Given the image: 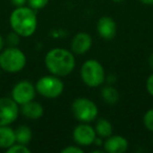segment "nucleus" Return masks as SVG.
Wrapping results in <instances>:
<instances>
[{
  "label": "nucleus",
  "mask_w": 153,
  "mask_h": 153,
  "mask_svg": "<svg viewBox=\"0 0 153 153\" xmlns=\"http://www.w3.org/2000/svg\"><path fill=\"white\" fill-rule=\"evenodd\" d=\"M10 24L13 32L20 37H30L37 30L36 13L30 7H18L12 12Z\"/></svg>",
  "instance_id": "2"
},
{
  "label": "nucleus",
  "mask_w": 153,
  "mask_h": 153,
  "mask_svg": "<svg viewBox=\"0 0 153 153\" xmlns=\"http://www.w3.org/2000/svg\"><path fill=\"white\" fill-rule=\"evenodd\" d=\"M97 134L100 137H109L112 134V125L109 121H107L106 119H100L98 120L94 127Z\"/></svg>",
  "instance_id": "15"
},
{
  "label": "nucleus",
  "mask_w": 153,
  "mask_h": 153,
  "mask_svg": "<svg viewBox=\"0 0 153 153\" xmlns=\"http://www.w3.org/2000/svg\"><path fill=\"white\" fill-rule=\"evenodd\" d=\"M26 64V57L21 49L11 46L0 53V68L7 72L21 71Z\"/></svg>",
  "instance_id": "3"
},
{
  "label": "nucleus",
  "mask_w": 153,
  "mask_h": 153,
  "mask_svg": "<svg viewBox=\"0 0 153 153\" xmlns=\"http://www.w3.org/2000/svg\"><path fill=\"white\" fill-rule=\"evenodd\" d=\"M0 69H1V68H0ZM0 72H1V70H0Z\"/></svg>",
  "instance_id": "29"
},
{
  "label": "nucleus",
  "mask_w": 153,
  "mask_h": 153,
  "mask_svg": "<svg viewBox=\"0 0 153 153\" xmlns=\"http://www.w3.org/2000/svg\"><path fill=\"white\" fill-rule=\"evenodd\" d=\"M113 2H123L124 0H112Z\"/></svg>",
  "instance_id": "28"
},
{
  "label": "nucleus",
  "mask_w": 153,
  "mask_h": 153,
  "mask_svg": "<svg viewBox=\"0 0 153 153\" xmlns=\"http://www.w3.org/2000/svg\"><path fill=\"white\" fill-rule=\"evenodd\" d=\"M127 149L128 140L121 135H110L104 143V150L107 153H124Z\"/></svg>",
  "instance_id": "12"
},
{
  "label": "nucleus",
  "mask_w": 153,
  "mask_h": 153,
  "mask_svg": "<svg viewBox=\"0 0 153 153\" xmlns=\"http://www.w3.org/2000/svg\"><path fill=\"white\" fill-rule=\"evenodd\" d=\"M15 134H16V143H19V144H23V145H27L30 142L33 136L32 130L30 129V127L24 125L18 127L15 130Z\"/></svg>",
  "instance_id": "16"
},
{
  "label": "nucleus",
  "mask_w": 153,
  "mask_h": 153,
  "mask_svg": "<svg viewBox=\"0 0 153 153\" xmlns=\"http://www.w3.org/2000/svg\"><path fill=\"white\" fill-rule=\"evenodd\" d=\"M7 41L11 46H16L18 44V42H19V35L16 34L15 32L13 34H9L7 35Z\"/></svg>",
  "instance_id": "21"
},
{
  "label": "nucleus",
  "mask_w": 153,
  "mask_h": 153,
  "mask_svg": "<svg viewBox=\"0 0 153 153\" xmlns=\"http://www.w3.org/2000/svg\"><path fill=\"white\" fill-rule=\"evenodd\" d=\"M146 88H147V91L149 92V94H151L153 97V74H150L149 78L147 79Z\"/></svg>",
  "instance_id": "23"
},
{
  "label": "nucleus",
  "mask_w": 153,
  "mask_h": 153,
  "mask_svg": "<svg viewBox=\"0 0 153 153\" xmlns=\"http://www.w3.org/2000/svg\"><path fill=\"white\" fill-rule=\"evenodd\" d=\"M143 4L146 5H153V0H140Z\"/></svg>",
  "instance_id": "25"
},
{
  "label": "nucleus",
  "mask_w": 153,
  "mask_h": 153,
  "mask_svg": "<svg viewBox=\"0 0 153 153\" xmlns=\"http://www.w3.org/2000/svg\"><path fill=\"white\" fill-rule=\"evenodd\" d=\"M92 44V38L87 33H78L74 35L71 41V51L76 55H84L90 49Z\"/></svg>",
  "instance_id": "11"
},
{
  "label": "nucleus",
  "mask_w": 153,
  "mask_h": 153,
  "mask_svg": "<svg viewBox=\"0 0 153 153\" xmlns=\"http://www.w3.org/2000/svg\"><path fill=\"white\" fill-rule=\"evenodd\" d=\"M45 66L51 74L57 76H66L74 69L76 60L72 53L65 48L56 47L45 56Z\"/></svg>",
  "instance_id": "1"
},
{
  "label": "nucleus",
  "mask_w": 153,
  "mask_h": 153,
  "mask_svg": "<svg viewBox=\"0 0 153 153\" xmlns=\"http://www.w3.org/2000/svg\"><path fill=\"white\" fill-rule=\"evenodd\" d=\"M3 46H4V40H3L2 36H1V35H0V51H2Z\"/></svg>",
  "instance_id": "27"
},
{
  "label": "nucleus",
  "mask_w": 153,
  "mask_h": 153,
  "mask_svg": "<svg viewBox=\"0 0 153 153\" xmlns=\"http://www.w3.org/2000/svg\"><path fill=\"white\" fill-rule=\"evenodd\" d=\"M62 153H83V149H81L78 146H69L62 149Z\"/></svg>",
  "instance_id": "22"
},
{
  "label": "nucleus",
  "mask_w": 153,
  "mask_h": 153,
  "mask_svg": "<svg viewBox=\"0 0 153 153\" xmlns=\"http://www.w3.org/2000/svg\"><path fill=\"white\" fill-rule=\"evenodd\" d=\"M7 153H30V149H28L26 145L15 143L13 146L7 149Z\"/></svg>",
  "instance_id": "18"
},
{
  "label": "nucleus",
  "mask_w": 153,
  "mask_h": 153,
  "mask_svg": "<svg viewBox=\"0 0 153 153\" xmlns=\"http://www.w3.org/2000/svg\"><path fill=\"white\" fill-rule=\"evenodd\" d=\"M101 96H102L103 100L107 103V104L113 105L119 101L120 96L117 90L112 86H105L101 91Z\"/></svg>",
  "instance_id": "17"
},
{
  "label": "nucleus",
  "mask_w": 153,
  "mask_h": 153,
  "mask_svg": "<svg viewBox=\"0 0 153 153\" xmlns=\"http://www.w3.org/2000/svg\"><path fill=\"white\" fill-rule=\"evenodd\" d=\"M36 91L46 99H56L62 94L64 90V84L60 76H41L36 83Z\"/></svg>",
  "instance_id": "5"
},
{
  "label": "nucleus",
  "mask_w": 153,
  "mask_h": 153,
  "mask_svg": "<svg viewBox=\"0 0 153 153\" xmlns=\"http://www.w3.org/2000/svg\"><path fill=\"white\" fill-rule=\"evenodd\" d=\"M81 79L88 87H99L105 81V70L97 60H87L81 67Z\"/></svg>",
  "instance_id": "4"
},
{
  "label": "nucleus",
  "mask_w": 153,
  "mask_h": 153,
  "mask_svg": "<svg viewBox=\"0 0 153 153\" xmlns=\"http://www.w3.org/2000/svg\"><path fill=\"white\" fill-rule=\"evenodd\" d=\"M36 96V87L30 81H20L12 90V99L18 105H23L33 101Z\"/></svg>",
  "instance_id": "8"
},
{
  "label": "nucleus",
  "mask_w": 153,
  "mask_h": 153,
  "mask_svg": "<svg viewBox=\"0 0 153 153\" xmlns=\"http://www.w3.org/2000/svg\"><path fill=\"white\" fill-rule=\"evenodd\" d=\"M12 2H13L14 5H16V7H23L24 3L26 2V0H12Z\"/></svg>",
  "instance_id": "24"
},
{
  "label": "nucleus",
  "mask_w": 153,
  "mask_h": 153,
  "mask_svg": "<svg viewBox=\"0 0 153 153\" xmlns=\"http://www.w3.org/2000/svg\"><path fill=\"white\" fill-rule=\"evenodd\" d=\"M149 66L151 67V69H153V53L149 57Z\"/></svg>",
  "instance_id": "26"
},
{
  "label": "nucleus",
  "mask_w": 153,
  "mask_h": 153,
  "mask_svg": "<svg viewBox=\"0 0 153 153\" xmlns=\"http://www.w3.org/2000/svg\"><path fill=\"white\" fill-rule=\"evenodd\" d=\"M48 1L49 0H27L30 7L34 10V11L45 7L47 5V3H48Z\"/></svg>",
  "instance_id": "20"
},
{
  "label": "nucleus",
  "mask_w": 153,
  "mask_h": 153,
  "mask_svg": "<svg viewBox=\"0 0 153 153\" xmlns=\"http://www.w3.org/2000/svg\"><path fill=\"white\" fill-rule=\"evenodd\" d=\"M71 111L74 117L82 123H90L98 115V107L91 100L78 98L72 102Z\"/></svg>",
  "instance_id": "6"
},
{
  "label": "nucleus",
  "mask_w": 153,
  "mask_h": 153,
  "mask_svg": "<svg viewBox=\"0 0 153 153\" xmlns=\"http://www.w3.org/2000/svg\"><path fill=\"white\" fill-rule=\"evenodd\" d=\"M144 125L149 131L153 132V108L149 109L144 115Z\"/></svg>",
  "instance_id": "19"
},
{
  "label": "nucleus",
  "mask_w": 153,
  "mask_h": 153,
  "mask_svg": "<svg viewBox=\"0 0 153 153\" xmlns=\"http://www.w3.org/2000/svg\"><path fill=\"white\" fill-rule=\"evenodd\" d=\"M74 140L80 146H90L94 144L97 138V132L87 123H82L78 125L72 132Z\"/></svg>",
  "instance_id": "9"
},
{
  "label": "nucleus",
  "mask_w": 153,
  "mask_h": 153,
  "mask_svg": "<svg viewBox=\"0 0 153 153\" xmlns=\"http://www.w3.org/2000/svg\"><path fill=\"white\" fill-rule=\"evenodd\" d=\"M16 143L15 130L9 126H0V148L7 149Z\"/></svg>",
  "instance_id": "14"
},
{
  "label": "nucleus",
  "mask_w": 153,
  "mask_h": 153,
  "mask_svg": "<svg viewBox=\"0 0 153 153\" xmlns=\"http://www.w3.org/2000/svg\"><path fill=\"white\" fill-rule=\"evenodd\" d=\"M97 30L101 38L105 39V40H111L117 35V23L111 17L104 16L99 19L98 23H97Z\"/></svg>",
  "instance_id": "10"
},
{
  "label": "nucleus",
  "mask_w": 153,
  "mask_h": 153,
  "mask_svg": "<svg viewBox=\"0 0 153 153\" xmlns=\"http://www.w3.org/2000/svg\"><path fill=\"white\" fill-rule=\"evenodd\" d=\"M18 104L10 98H0V126H9L19 115Z\"/></svg>",
  "instance_id": "7"
},
{
  "label": "nucleus",
  "mask_w": 153,
  "mask_h": 153,
  "mask_svg": "<svg viewBox=\"0 0 153 153\" xmlns=\"http://www.w3.org/2000/svg\"><path fill=\"white\" fill-rule=\"evenodd\" d=\"M44 108L38 102H35L34 100L28 103L21 105V113L25 117L30 120H38L43 115Z\"/></svg>",
  "instance_id": "13"
}]
</instances>
